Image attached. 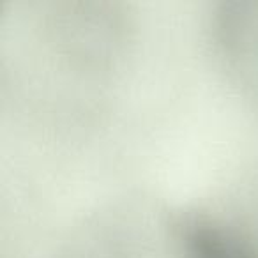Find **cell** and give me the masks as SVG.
<instances>
[{"label":"cell","instance_id":"obj_1","mask_svg":"<svg viewBox=\"0 0 258 258\" xmlns=\"http://www.w3.org/2000/svg\"><path fill=\"white\" fill-rule=\"evenodd\" d=\"M202 258H233V256L225 253V249L216 246V247H204L202 249Z\"/></svg>","mask_w":258,"mask_h":258}]
</instances>
